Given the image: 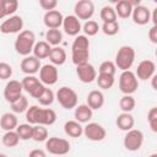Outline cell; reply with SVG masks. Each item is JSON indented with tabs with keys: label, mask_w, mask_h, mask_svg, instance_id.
Wrapping results in <instances>:
<instances>
[{
	"label": "cell",
	"mask_w": 157,
	"mask_h": 157,
	"mask_svg": "<svg viewBox=\"0 0 157 157\" xmlns=\"http://www.w3.org/2000/svg\"><path fill=\"white\" fill-rule=\"evenodd\" d=\"M39 5L45 11L54 10L58 6V0H39Z\"/></svg>",
	"instance_id": "45"
},
{
	"label": "cell",
	"mask_w": 157,
	"mask_h": 157,
	"mask_svg": "<svg viewBox=\"0 0 157 157\" xmlns=\"http://www.w3.org/2000/svg\"><path fill=\"white\" fill-rule=\"evenodd\" d=\"M115 124H117V126H118L120 130L128 131V130H130V129L134 128V125H135V119H134V117H132L130 113L123 112V113H120V114L117 117Z\"/></svg>",
	"instance_id": "23"
},
{
	"label": "cell",
	"mask_w": 157,
	"mask_h": 157,
	"mask_svg": "<svg viewBox=\"0 0 157 157\" xmlns=\"http://www.w3.org/2000/svg\"><path fill=\"white\" fill-rule=\"evenodd\" d=\"M119 23L118 21H110V22H103L102 31L105 36H115L119 32Z\"/></svg>",
	"instance_id": "40"
},
{
	"label": "cell",
	"mask_w": 157,
	"mask_h": 157,
	"mask_svg": "<svg viewBox=\"0 0 157 157\" xmlns=\"http://www.w3.org/2000/svg\"><path fill=\"white\" fill-rule=\"evenodd\" d=\"M29 157H45V151L39 150V148L32 150V151L29 152Z\"/></svg>",
	"instance_id": "47"
},
{
	"label": "cell",
	"mask_w": 157,
	"mask_h": 157,
	"mask_svg": "<svg viewBox=\"0 0 157 157\" xmlns=\"http://www.w3.org/2000/svg\"><path fill=\"white\" fill-rule=\"evenodd\" d=\"M54 99H55V94H54V92H53L50 88H48V87H45L44 91H43V93L37 98V101L39 102V104L43 105V107H49V105H52L53 102H54Z\"/></svg>",
	"instance_id": "35"
},
{
	"label": "cell",
	"mask_w": 157,
	"mask_h": 157,
	"mask_svg": "<svg viewBox=\"0 0 157 157\" xmlns=\"http://www.w3.org/2000/svg\"><path fill=\"white\" fill-rule=\"evenodd\" d=\"M152 1H153V2H157V0H152Z\"/></svg>",
	"instance_id": "51"
},
{
	"label": "cell",
	"mask_w": 157,
	"mask_h": 157,
	"mask_svg": "<svg viewBox=\"0 0 157 157\" xmlns=\"http://www.w3.org/2000/svg\"><path fill=\"white\" fill-rule=\"evenodd\" d=\"M10 104H11V109L13 113H25L28 108V99L26 96L22 94Z\"/></svg>",
	"instance_id": "33"
},
{
	"label": "cell",
	"mask_w": 157,
	"mask_h": 157,
	"mask_svg": "<svg viewBox=\"0 0 157 157\" xmlns=\"http://www.w3.org/2000/svg\"><path fill=\"white\" fill-rule=\"evenodd\" d=\"M144 144V134L141 130L139 129H130L126 131L124 140H123V145L128 151H137L141 148Z\"/></svg>",
	"instance_id": "8"
},
{
	"label": "cell",
	"mask_w": 157,
	"mask_h": 157,
	"mask_svg": "<svg viewBox=\"0 0 157 157\" xmlns=\"http://www.w3.org/2000/svg\"><path fill=\"white\" fill-rule=\"evenodd\" d=\"M36 44V34L29 29H23L18 33L15 40V50L22 56H27L33 50Z\"/></svg>",
	"instance_id": "2"
},
{
	"label": "cell",
	"mask_w": 157,
	"mask_h": 157,
	"mask_svg": "<svg viewBox=\"0 0 157 157\" xmlns=\"http://www.w3.org/2000/svg\"><path fill=\"white\" fill-rule=\"evenodd\" d=\"M82 31H83L85 36H87V37H93V36H96V34L98 33L99 26H98V23H97L96 21H93V20H87V21L85 22V25L82 26Z\"/></svg>",
	"instance_id": "37"
},
{
	"label": "cell",
	"mask_w": 157,
	"mask_h": 157,
	"mask_svg": "<svg viewBox=\"0 0 157 157\" xmlns=\"http://www.w3.org/2000/svg\"><path fill=\"white\" fill-rule=\"evenodd\" d=\"M97 85L102 90H109L114 85V75H108V74H98L96 77Z\"/></svg>",
	"instance_id": "30"
},
{
	"label": "cell",
	"mask_w": 157,
	"mask_h": 157,
	"mask_svg": "<svg viewBox=\"0 0 157 157\" xmlns=\"http://www.w3.org/2000/svg\"><path fill=\"white\" fill-rule=\"evenodd\" d=\"M135 105H136V102H135V98L131 94H124L119 101V107L123 112L130 113L135 108Z\"/></svg>",
	"instance_id": "36"
},
{
	"label": "cell",
	"mask_w": 157,
	"mask_h": 157,
	"mask_svg": "<svg viewBox=\"0 0 157 157\" xmlns=\"http://www.w3.org/2000/svg\"><path fill=\"white\" fill-rule=\"evenodd\" d=\"M90 58V40L85 34H77L71 45V59L75 65L85 64Z\"/></svg>",
	"instance_id": "1"
},
{
	"label": "cell",
	"mask_w": 157,
	"mask_h": 157,
	"mask_svg": "<svg viewBox=\"0 0 157 157\" xmlns=\"http://www.w3.org/2000/svg\"><path fill=\"white\" fill-rule=\"evenodd\" d=\"M93 115V110L87 105V104H80L75 107V112H74V117L75 120H77L78 123H88L92 119Z\"/></svg>",
	"instance_id": "20"
},
{
	"label": "cell",
	"mask_w": 157,
	"mask_h": 157,
	"mask_svg": "<svg viewBox=\"0 0 157 157\" xmlns=\"http://www.w3.org/2000/svg\"><path fill=\"white\" fill-rule=\"evenodd\" d=\"M63 13L55 9L47 11L43 16V22L47 28H60V26L63 25Z\"/></svg>",
	"instance_id": "19"
},
{
	"label": "cell",
	"mask_w": 157,
	"mask_h": 157,
	"mask_svg": "<svg viewBox=\"0 0 157 157\" xmlns=\"http://www.w3.org/2000/svg\"><path fill=\"white\" fill-rule=\"evenodd\" d=\"M4 4H5L7 16L13 15L16 12V10L18 9V0H4Z\"/></svg>",
	"instance_id": "44"
},
{
	"label": "cell",
	"mask_w": 157,
	"mask_h": 157,
	"mask_svg": "<svg viewBox=\"0 0 157 157\" xmlns=\"http://www.w3.org/2000/svg\"><path fill=\"white\" fill-rule=\"evenodd\" d=\"M55 99L59 102V104L64 109H67V110L77 105V93L67 86H63L56 91Z\"/></svg>",
	"instance_id": "5"
},
{
	"label": "cell",
	"mask_w": 157,
	"mask_h": 157,
	"mask_svg": "<svg viewBox=\"0 0 157 157\" xmlns=\"http://www.w3.org/2000/svg\"><path fill=\"white\" fill-rule=\"evenodd\" d=\"M131 17H132V21L136 25L144 26V25H147L151 21V11L144 5H137V6L132 7Z\"/></svg>",
	"instance_id": "17"
},
{
	"label": "cell",
	"mask_w": 157,
	"mask_h": 157,
	"mask_svg": "<svg viewBox=\"0 0 157 157\" xmlns=\"http://www.w3.org/2000/svg\"><path fill=\"white\" fill-rule=\"evenodd\" d=\"M156 72V64L152 61V60H142L140 61V64L137 65V69H136V77L142 80V81H146V80H150Z\"/></svg>",
	"instance_id": "15"
},
{
	"label": "cell",
	"mask_w": 157,
	"mask_h": 157,
	"mask_svg": "<svg viewBox=\"0 0 157 157\" xmlns=\"http://www.w3.org/2000/svg\"><path fill=\"white\" fill-rule=\"evenodd\" d=\"M104 104V94L98 91V90H93L87 94V105L92 109H101Z\"/></svg>",
	"instance_id": "21"
},
{
	"label": "cell",
	"mask_w": 157,
	"mask_h": 157,
	"mask_svg": "<svg viewBox=\"0 0 157 157\" xmlns=\"http://www.w3.org/2000/svg\"><path fill=\"white\" fill-rule=\"evenodd\" d=\"M22 83L17 80H10L4 88V98L6 102L12 103L13 101H16L20 96H22Z\"/></svg>",
	"instance_id": "14"
},
{
	"label": "cell",
	"mask_w": 157,
	"mask_h": 157,
	"mask_svg": "<svg viewBox=\"0 0 157 157\" xmlns=\"http://www.w3.org/2000/svg\"><path fill=\"white\" fill-rule=\"evenodd\" d=\"M50 50H52V45H50L48 42H45V40H39V42H36V44H34L32 52H33V55L40 60V59L48 58Z\"/></svg>",
	"instance_id": "27"
},
{
	"label": "cell",
	"mask_w": 157,
	"mask_h": 157,
	"mask_svg": "<svg viewBox=\"0 0 157 157\" xmlns=\"http://www.w3.org/2000/svg\"><path fill=\"white\" fill-rule=\"evenodd\" d=\"M16 132L20 136V140H29L32 139V130H33V125L29 124V123H26V124H20L16 126Z\"/></svg>",
	"instance_id": "34"
},
{
	"label": "cell",
	"mask_w": 157,
	"mask_h": 157,
	"mask_svg": "<svg viewBox=\"0 0 157 157\" xmlns=\"http://www.w3.org/2000/svg\"><path fill=\"white\" fill-rule=\"evenodd\" d=\"M135 56H136V53H135V49L132 47L121 45L117 52L114 64H115L117 69H119L121 71L129 70L135 61Z\"/></svg>",
	"instance_id": "3"
},
{
	"label": "cell",
	"mask_w": 157,
	"mask_h": 157,
	"mask_svg": "<svg viewBox=\"0 0 157 157\" xmlns=\"http://www.w3.org/2000/svg\"><path fill=\"white\" fill-rule=\"evenodd\" d=\"M139 88V78L130 69L121 71L119 76V90L124 94H132Z\"/></svg>",
	"instance_id": "4"
},
{
	"label": "cell",
	"mask_w": 157,
	"mask_h": 157,
	"mask_svg": "<svg viewBox=\"0 0 157 157\" xmlns=\"http://www.w3.org/2000/svg\"><path fill=\"white\" fill-rule=\"evenodd\" d=\"M132 5L128 1V0H120L115 4V13L117 16H119L120 18H128L131 16L132 12Z\"/></svg>",
	"instance_id": "28"
},
{
	"label": "cell",
	"mask_w": 157,
	"mask_h": 157,
	"mask_svg": "<svg viewBox=\"0 0 157 157\" xmlns=\"http://www.w3.org/2000/svg\"><path fill=\"white\" fill-rule=\"evenodd\" d=\"M132 6H137V5H141V0H128Z\"/></svg>",
	"instance_id": "49"
},
{
	"label": "cell",
	"mask_w": 157,
	"mask_h": 157,
	"mask_svg": "<svg viewBox=\"0 0 157 157\" xmlns=\"http://www.w3.org/2000/svg\"><path fill=\"white\" fill-rule=\"evenodd\" d=\"M147 121L153 132H157V107H152L147 113Z\"/></svg>",
	"instance_id": "42"
},
{
	"label": "cell",
	"mask_w": 157,
	"mask_h": 157,
	"mask_svg": "<svg viewBox=\"0 0 157 157\" xmlns=\"http://www.w3.org/2000/svg\"><path fill=\"white\" fill-rule=\"evenodd\" d=\"M76 75L78 80L83 83H91L97 77V70L90 63H85L81 65H76Z\"/></svg>",
	"instance_id": "13"
},
{
	"label": "cell",
	"mask_w": 157,
	"mask_h": 157,
	"mask_svg": "<svg viewBox=\"0 0 157 157\" xmlns=\"http://www.w3.org/2000/svg\"><path fill=\"white\" fill-rule=\"evenodd\" d=\"M108 1H109V2H112V4H114V5H115V4H117V2H118V1H120V0H108Z\"/></svg>",
	"instance_id": "50"
},
{
	"label": "cell",
	"mask_w": 157,
	"mask_h": 157,
	"mask_svg": "<svg viewBox=\"0 0 157 157\" xmlns=\"http://www.w3.org/2000/svg\"><path fill=\"white\" fill-rule=\"evenodd\" d=\"M148 38L153 44H157V25H153L148 31Z\"/></svg>",
	"instance_id": "46"
},
{
	"label": "cell",
	"mask_w": 157,
	"mask_h": 157,
	"mask_svg": "<svg viewBox=\"0 0 157 157\" xmlns=\"http://www.w3.org/2000/svg\"><path fill=\"white\" fill-rule=\"evenodd\" d=\"M61 26L64 28V32L67 36H71V37H76L80 33V31L82 29L80 20L75 15H69V16L64 17Z\"/></svg>",
	"instance_id": "16"
},
{
	"label": "cell",
	"mask_w": 157,
	"mask_h": 157,
	"mask_svg": "<svg viewBox=\"0 0 157 157\" xmlns=\"http://www.w3.org/2000/svg\"><path fill=\"white\" fill-rule=\"evenodd\" d=\"M7 13H6V9H5V4H4V0H0V20L6 17Z\"/></svg>",
	"instance_id": "48"
},
{
	"label": "cell",
	"mask_w": 157,
	"mask_h": 157,
	"mask_svg": "<svg viewBox=\"0 0 157 157\" xmlns=\"http://www.w3.org/2000/svg\"><path fill=\"white\" fill-rule=\"evenodd\" d=\"M55 121H56V113H55V110H53V109H50V108H40V109H39L37 124L45 125V126H50V125H53Z\"/></svg>",
	"instance_id": "22"
},
{
	"label": "cell",
	"mask_w": 157,
	"mask_h": 157,
	"mask_svg": "<svg viewBox=\"0 0 157 157\" xmlns=\"http://www.w3.org/2000/svg\"><path fill=\"white\" fill-rule=\"evenodd\" d=\"M63 40V33L59 28H48L45 32V42H48L50 45L55 47L59 45Z\"/></svg>",
	"instance_id": "29"
},
{
	"label": "cell",
	"mask_w": 157,
	"mask_h": 157,
	"mask_svg": "<svg viewBox=\"0 0 157 157\" xmlns=\"http://www.w3.org/2000/svg\"><path fill=\"white\" fill-rule=\"evenodd\" d=\"M64 131L70 137H80L83 134V126L77 120H67L64 124Z\"/></svg>",
	"instance_id": "24"
},
{
	"label": "cell",
	"mask_w": 157,
	"mask_h": 157,
	"mask_svg": "<svg viewBox=\"0 0 157 157\" xmlns=\"http://www.w3.org/2000/svg\"><path fill=\"white\" fill-rule=\"evenodd\" d=\"M48 139V130L45 128V125H40V124H36L33 125V130H32V140L37 141V142H43Z\"/></svg>",
	"instance_id": "31"
},
{
	"label": "cell",
	"mask_w": 157,
	"mask_h": 157,
	"mask_svg": "<svg viewBox=\"0 0 157 157\" xmlns=\"http://www.w3.org/2000/svg\"><path fill=\"white\" fill-rule=\"evenodd\" d=\"M83 135L91 140V141H94V142H98V141H102L105 139L107 136V131L105 129L98 124V123H88L85 128H83Z\"/></svg>",
	"instance_id": "12"
},
{
	"label": "cell",
	"mask_w": 157,
	"mask_h": 157,
	"mask_svg": "<svg viewBox=\"0 0 157 157\" xmlns=\"http://www.w3.org/2000/svg\"><path fill=\"white\" fill-rule=\"evenodd\" d=\"M20 67H21L23 74H26V75H34L40 69V60L38 58H36L34 55H27V56H25L22 59Z\"/></svg>",
	"instance_id": "18"
},
{
	"label": "cell",
	"mask_w": 157,
	"mask_h": 157,
	"mask_svg": "<svg viewBox=\"0 0 157 157\" xmlns=\"http://www.w3.org/2000/svg\"><path fill=\"white\" fill-rule=\"evenodd\" d=\"M75 16L78 20H90L94 13V4L92 0H78L74 7Z\"/></svg>",
	"instance_id": "11"
},
{
	"label": "cell",
	"mask_w": 157,
	"mask_h": 157,
	"mask_svg": "<svg viewBox=\"0 0 157 157\" xmlns=\"http://www.w3.org/2000/svg\"><path fill=\"white\" fill-rule=\"evenodd\" d=\"M12 76V67L10 64L1 61L0 63V80H10Z\"/></svg>",
	"instance_id": "43"
},
{
	"label": "cell",
	"mask_w": 157,
	"mask_h": 157,
	"mask_svg": "<svg viewBox=\"0 0 157 157\" xmlns=\"http://www.w3.org/2000/svg\"><path fill=\"white\" fill-rule=\"evenodd\" d=\"M21 83H22V88L36 99L43 93L45 88V85H43L40 80L36 77L34 75H26L23 80L21 81Z\"/></svg>",
	"instance_id": "6"
},
{
	"label": "cell",
	"mask_w": 157,
	"mask_h": 157,
	"mask_svg": "<svg viewBox=\"0 0 157 157\" xmlns=\"http://www.w3.org/2000/svg\"><path fill=\"white\" fill-rule=\"evenodd\" d=\"M23 28V20L18 15H11L0 25V32L4 34L20 33Z\"/></svg>",
	"instance_id": "10"
},
{
	"label": "cell",
	"mask_w": 157,
	"mask_h": 157,
	"mask_svg": "<svg viewBox=\"0 0 157 157\" xmlns=\"http://www.w3.org/2000/svg\"><path fill=\"white\" fill-rule=\"evenodd\" d=\"M48 58L52 64H54L55 66H60V65L65 64V61H66V52L61 47L55 45L52 48Z\"/></svg>",
	"instance_id": "25"
},
{
	"label": "cell",
	"mask_w": 157,
	"mask_h": 157,
	"mask_svg": "<svg viewBox=\"0 0 157 157\" xmlns=\"http://www.w3.org/2000/svg\"><path fill=\"white\" fill-rule=\"evenodd\" d=\"M99 16H101V20L103 22H110V21H117V13H115V10L112 7V6H103L101 12H99Z\"/></svg>",
	"instance_id": "38"
},
{
	"label": "cell",
	"mask_w": 157,
	"mask_h": 157,
	"mask_svg": "<svg viewBox=\"0 0 157 157\" xmlns=\"http://www.w3.org/2000/svg\"><path fill=\"white\" fill-rule=\"evenodd\" d=\"M17 125H18V120L13 113H5L0 117V128L2 130L5 131L15 130Z\"/></svg>",
	"instance_id": "26"
},
{
	"label": "cell",
	"mask_w": 157,
	"mask_h": 157,
	"mask_svg": "<svg viewBox=\"0 0 157 157\" xmlns=\"http://www.w3.org/2000/svg\"><path fill=\"white\" fill-rule=\"evenodd\" d=\"M117 72V66L113 61L110 60H105L103 61L99 67H98V74H108V75H115Z\"/></svg>",
	"instance_id": "41"
},
{
	"label": "cell",
	"mask_w": 157,
	"mask_h": 157,
	"mask_svg": "<svg viewBox=\"0 0 157 157\" xmlns=\"http://www.w3.org/2000/svg\"><path fill=\"white\" fill-rule=\"evenodd\" d=\"M45 148L52 155L63 156L70 151V142L66 139L53 136V137H48L45 140Z\"/></svg>",
	"instance_id": "7"
},
{
	"label": "cell",
	"mask_w": 157,
	"mask_h": 157,
	"mask_svg": "<svg viewBox=\"0 0 157 157\" xmlns=\"http://www.w3.org/2000/svg\"><path fill=\"white\" fill-rule=\"evenodd\" d=\"M59 78L58 69L54 64H45L39 69V80L45 86H53Z\"/></svg>",
	"instance_id": "9"
},
{
	"label": "cell",
	"mask_w": 157,
	"mask_h": 157,
	"mask_svg": "<svg viewBox=\"0 0 157 157\" xmlns=\"http://www.w3.org/2000/svg\"><path fill=\"white\" fill-rule=\"evenodd\" d=\"M1 141L6 147H15L20 142V136L16 132V130H9L2 135Z\"/></svg>",
	"instance_id": "32"
},
{
	"label": "cell",
	"mask_w": 157,
	"mask_h": 157,
	"mask_svg": "<svg viewBox=\"0 0 157 157\" xmlns=\"http://www.w3.org/2000/svg\"><path fill=\"white\" fill-rule=\"evenodd\" d=\"M39 109H40L39 105H31V107L27 108V110L25 112L26 113V120H27V123H29L32 125H36L37 124Z\"/></svg>",
	"instance_id": "39"
}]
</instances>
